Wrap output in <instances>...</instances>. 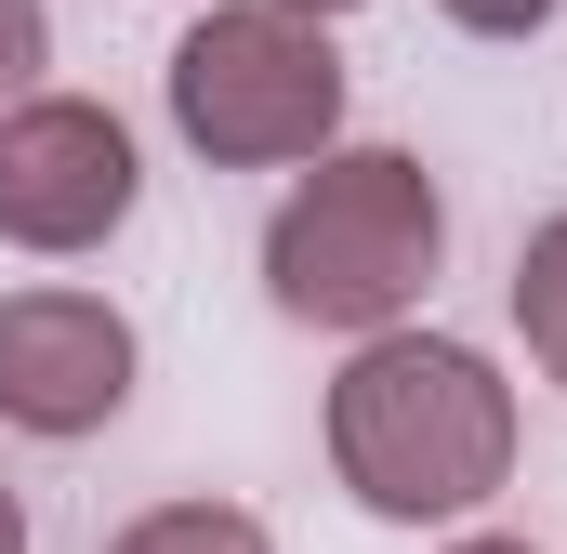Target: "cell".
I'll use <instances>...</instances> for the list:
<instances>
[{"label":"cell","mask_w":567,"mask_h":554,"mask_svg":"<svg viewBox=\"0 0 567 554\" xmlns=\"http://www.w3.org/2000/svg\"><path fill=\"white\" fill-rule=\"evenodd\" d=\"M330 462L370 515L435 529V515H475L502 475H515V397L475 343H435V330H383L343 357L330 383Z\"/></svg>","instance_id":"cell-1"},{"label":"cell","mask_w":567,"mask_h":554,"mask_svg":"<svg viewBox=\"0 0 567 554\" xmlns=\"http://www.w3.org/2000/svg\"><path fill=\"white\" fill-rule=\"evenodd\" d=\"M435 252H449L435 172L410 145H343V158H317L278 198V225H265V290H278V317H303V330H370V343H383V330L423 304Z\"/></svg>","instance_id":"cell-2"},{"label":"cell","mask_w":567,"mask_h":554,"mask_svg":"<svg viewBox=\"0 0 567 554\" xmlns=\"http://www.w3.org/2000/svg\"><path fill=\"white\" fill-rule=\"evenodd\" d=\"M172 133L212 172H278V158H330L343 133V53L330 27H303L278 0H225L172 40Z\"/></svg>","instance_id":"cell-3"},{"label":"cell","mask_w":567,"mask_h":554,"mask_svg":"<svg viewBox=\"0 0 567 554\" xmlns=\"http://www.w3.org/2000/svg\"><path fill=\"white\" fill-rule=\"evenodd\" d=\"M145 198V158L120 133V106L93 93H27L0 120V238L13 252H106Z\"/></svg>","instance_id":"cell-4"},{"label":"cell","mask_w":567,"mask_h":554,"mask_svg":"<svg viewBox=\"0 0 567 554\" xmlns=\"http://www.w3.org/2000/svg\"><path fill=\"white\" fill-rule=\"evenodd\" d=\"M133 410V317L106 290H13L0 304V422L93 435Z\"/></svg>","instance_id":"cell-5"},{"label":"cell","mask_w":567,"mask_h":554,"mask_svg":"<svg viewBox=\"0 0 567 554\" xmlns=\"http://www.w3.org/2000/svg\"><path fill=\"white\" fill-rule=\"evenodd\" d=\"M106 554H278V542H265V515H238V502H158V515H133Z\"/></svg>","instance_id":"cell-6"},{"label":"cell","mask_w":567,"mask_h":554,"mask_svg":"<svg viewBox=\"0 0 567 554\" xmlns=\"http://www.w3.org/2000/svg\"><path fill=\"white\" fill-rule=\"evenodd\" d=\"M515 330H528V357L567 383V212L528 225V252H515Z\"/></svg>","instance_id":"cell-7"},{"label":"cell","mask_w":567,"mask_h":554,"mask_svg":"<svg viewBox=\"0 0 567 554\" xmlns=\"http://www.w3.org/2000/svg\"><path fill=\"white\" fill-rule=\"evenodd\" d=\"M40 66H53V13L40 0H0V120L40 93Z\"/></svg>","instance_id":"cell-8"},{"label":"cell","mask_w":567,"mask_h":554,"mask_svg":"<svg viewBox=\"0 0 567 554\" xmlns=\"http://www.w3.org/2000/svg\"><path fill=\"white\" fill-rule=\"evenodd\" d=\"M435 13H449V27H475V40H542L567 0H435Z\"/></svg>","instance_id":"cell-9"},{"label":"cell","mask_w":567,"mask_h":554,"mask_svg":"<svg viewBox=\"0 0 567 554\" xmlns=\"http://www.w3.org/2000/svg\"><path fill=\"white\" fill-rule=\"evenodd\" d=\"M0 554H27V502L13 489H0Z\"/></svg>","instance_id":"cell-10"},{"label":"cell","mask_w":567,"mask_h":554,"mask_svg":"<svg viewBox=\"0 0 567 554\" xmlns=\"http://www.w3.org/2000/svg\"><path fill=\"white\" fill-rule=\"evenodd\" d=\"M449 554H542V542H502V529H475V542H449Z\"/></svg>","instance_id":"cell-11"},{"label":"cell","mask_w":567,"mask_h":554,"mask_svg":"<svg viewBox=\"0 0 567 554\" xmlns=\"http://www.w3.org/2000/svg\"><path fill=\"white\" fill-rule=\"evenodd\" d=\"M278 13H303V27H330V13H357V0H278Z\"/></svg>","instance_id":"cell-12"}]
</instances>
